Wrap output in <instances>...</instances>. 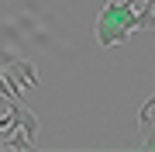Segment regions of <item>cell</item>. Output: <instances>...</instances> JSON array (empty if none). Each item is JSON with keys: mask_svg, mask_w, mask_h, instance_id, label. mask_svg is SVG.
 <instances>
[{"mask_svg": "<svg viewBox=\"0 0 155 152\" xmlns=\"http://www.w3.org/2000/svg\"><path fill=\"white\" fill-rule=\"evenodd\" d=\"M152 31H155V21H152Z\"/></svg>", "mask_w": 155, "mask_h": 152, "instance_id": "cell-6", "label": "cell"}, {"mask_svg": "<svg viewBox=\"0 0 155 152\" xmlns=\"http://www.w3.org/2000/svg\"><path fill=\"white\" fill-rule=\"evenodd\" d=\"M138 0H107L104 11L97 14V42L104 49H117L127 42V35L138 31Z\"/></svg>", "mask_w": 155, "mask_h": 152, "instance_id": "cell-1", "label": "cell"}, {"mask_svg": "<svg viewBox=\"0 0 155 152\" xmlns=\"http://www.w3.org/2000/svg\"><path fill=\"white\" fill-rule=\"evenodd\" d=\"M138 131H141V145L148 152H155V93L141 104V111H138Z\"/></svg>", "mask_w": 155, "mask_h": 152, "instance_id": "cell-2", "label": "cell"}, {"mask_svg": "<svg viewBox=\"0 0 155 152\" xmlns=\"http://www.w3.org/2000/svg\"><path fill=\"white\" fill-rule=\"evenodd\" d=\"M7 73H11L17 83H24L28 90H35V86H38V69H35L31 59H14L11 66H7Z\"/></svg>", "mask_w": 155, "mask_h": 152, "instance_id": "cell-3", "label": "cell"}, {"mask_svg": "<svg viewBox=\"0 0 155 152\" xmlns=\"http://www.w3.org/2000/svg\"><path fill=\"white\" fill-rule=\"evenodd\" d=\"M138 4H148V0H138Z\"/></svg>", "mask_w": 155, "mask_h": 152, "instance_id": "cell-5", "label": "cell"}, {"mask_svg": "<svg viewBox=\"0 0 155 152\" xmlns=\"http://www.w3.org/2000/svg\"><path fill=\"white\" fill-rule=\"evenodd\" d=\"M4 111H7V104H4V100H0V114H4Z\"/></svg>", "mask_w": 155, "mask_h": 152, "instance_id": "cell-4", "label": "cell"}]
</instances>
